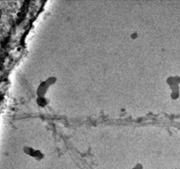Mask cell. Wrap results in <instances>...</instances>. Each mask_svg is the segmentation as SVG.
<instances>
[{
	"instance_id": "obj_1",
	"label": "cell",
	"mask_w": 180,
	"mask_h": 169,
	"mask_svg": "<svg viewBox=\"0 0 180 169\" xmlns=\"http://www.w3.org/2000/svg\"><path fill=\"white\" fill-rule=\"evenodd\" d=\"M142 168H143V167L142 165L137 164L133 168H132V169H142Z\"/></svg>"
}]
</instances>
